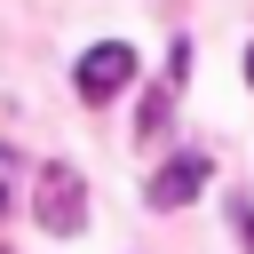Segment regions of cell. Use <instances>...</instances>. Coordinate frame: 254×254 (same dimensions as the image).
Returning <instances> with one entry per match:
<instances>
[{
	"label": "cell",
	"mask_w": 254,
	"mask_h": 254,
	"mask_svg": "<svg viewBox=\"0 0 254 254\" xmlns=\"http://www.w3.org/2000/svg\"><path fill=\"white\" fill-rule=\"evenodd\" d=\"M0 254H8V246H0Z\"/></svg>",
	"instance_id": "cell-7"
},
{
	"label": "cell",
	"mask_w": 254,
	"mask_h": 254,
	"mask_svg": "<svg viewBox=\"0 0 254 254\" xmlns=\"http://www.w3.org/2000/svg\"><path fill=\"white\" fill-rule=\"evenodd\" d=\"M246 79H254V48H246Z\"/></svg>",
	"instance_id": "cell-6"
},
{
	"label": "cell",
	"mask_w": 254,
	"mask_h": 254,
	"mask_svg": "<svg viewBox=\"0 0 254 254\" xmlns=\"http://www.w3.org/2000/svg\"><path fill=\"white\" fill-rule=\"evenodd\" d=\"M0 214H8V183H0Z\"/></svg>",
	"instance_id": "cell-5"
},
{
	"label": "cell",
	"mask_w": 254,
	"mask_h": 254,
	"mask_svg": "<svg viewBox=\"0 0 254 254\" xmlns=\"http://www.w3.org/2000/svg\"><path fill=\"white\" fill-rule=\"evenodd\" d=\"M40 230H56V238L87 230V190H79V175L48 167V183H40Z\"/></svg>",
	"instance_id": "cell-3"
},
{
	"label": "cell",
	"mask_w": 254,
	"mask_h": 254,
	"mask_svg": "<svg viewBox=\"0 0 254 254\" xmlns=\"http://www.w3.org/2000/svg\"><path fill=\"white\" fill-rule=\"evenodd\" d=\"M71 79H79V95H87V103H111V95L135 79V48H127V40H95V48L79 56V71H71Z\"/></svg>",
	"instance_id": "cell-1"
},
{
	"label": "cell",
	"mask_w": 254,
	"mask_h": 254,
	"mask_svg": "<svg viewBox=\"0 0 254 254\" xmlns=\"http://www.w3.org/2000/svg\"><path fill=\"white\" fill-rule=\"evenodd\" d=\"M238 238H246V254H254V206H238Z\"/></svg>",
	"instance_id": "cell-4"
},
{
	"label": "cell",
	"mask_w": 254,
	"mask_h": 254,
	"mask_svg": "<svg viewBox=\"0 0 254 254\" xmlns=\"http://www.w3.org/2000/svg\"><path fill=\"white\" fill-rule=\"evenodd\" d=\"M206 175H214V159H206V151H175V159L151 175V190H143V198H151L159 214H167V206H190V198L206 190Z\"/></svg>",
	"instance_id": "cell-2"
}]
</instances>
